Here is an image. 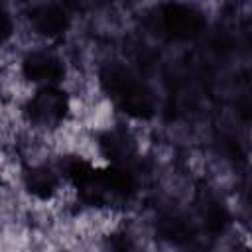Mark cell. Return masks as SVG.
<instances>
[{
	"mask_svg": "<svg viewBox=\"0 0 252 252\" xmlns=\"http://www.w3.org/2000/svg\"><path fill=\"white\" fill-rule=\"evenodd\" d=\"M98 87L110 104L132 120H150L158 102L154 91L132 69L112 63L98 73Z\"/></svg>",
	"mask_w": 252,
	"mask_h": 252,
	"instance_id": "cell-1",
	"label": "cell"
},
{
	"mask_svg": "<svg viewBox=\"0 0 252 252\" xmlns=\"http://www.w3.org/2000/svg\"><path fill=\"white\" fill-rule=\"evenodd\" d=\"M71 108V94L61 85H45L33 87V93L24 100L22 114L30 126L51 132L67 124Z\"/></svg>",
	"mask_w": 252,
	"mask_h": 252,
	"instance_id": "cell-2",
	"label": "cell"
},
{
	"mask_svg": "<svg viewBox=\"0 0 252 252\" xmlns=\"http://www.w3.org/2000/svg\"><path fill=\"white\" fill-rule=\"evenodd\" d=\"M156 28L169 41H191L205 30V16L191 4L169 0L158 6Z\"/></svg>",
	"mask_w": 252,
	"mask_h": 252,
	"instance_id": "cell-3",
	"label": "cell"
},
{
	"mask_svg": "<svg viewBox=\"0 0 252 252\" xmlns=\"http://www.w3.org/2000/svg\"><path fill=\"white\" fill-rule=\"evenodd\" d=\"M18 73L20 79L32 87L61 85L67 77V65L57 51L47 47H33L22 55Z\"/></svg>",
	"mask_w": 252,
	"mask_h": 252,
	"instance_id": "cell-4",
	"label": "cell"
},
{
	"mask_svg": "<svg viewBox=\"0 0 252 252\" xmlns=\"http://www.w3.org/2000/svg\"><path fill=\"white\" fill-rule=\"evenodd\" d=\"M28 24L33 35L45 41H57L71 30V14L57 0H41L28 10Z\"/></svg>",
	"mask_w": 252,
	"mask_h": 252,
	"instance_id": "cell-5",
	"label": "cell"
},
{
	"mask_svg": "<svg viewBox=\"0 0 252 252\" xmlns=\"http://www.w3.org/2000/svg\"><path fill=\"white\" fill-rule=\"evenodd\" d=\"M20 183L26 195L37 203H51L63 189V177L59 169L43 161L26 165L20 173Z\"/></svg>",
	"mask_w": 252,
	"mask_h": 252,
	"instance_id": "cell-6",
	"label": "cell"
},
{
	"mask_svg": "<svg viewBox=\"0 0 252 252\" xmlns=\"http://www.w3.org/2000/svg\"><path fill=\"white\" fill-rule=\"evenodd\" d=\"M16 32V24L12 18V12L0 2V45L8 43Z\"/></svg>",
	"mask_w": 252,
	"mask_h": 252,
	"instance_id": "cell-7",
	"label": "cell"
}]
</instances>
